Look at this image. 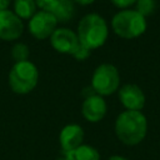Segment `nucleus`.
Here are the masks:
<instances>
[{
	"label": "nucleus",
	"instance_id": "2eb2a0df",
	"mask_svg": "<svg viewBox=\"0 0 160 160\" xmlns=\"http://www.w3.org/2000/svg\"><path fill=\"white\" fill-rule=\"evenodd\" d=\"M30 56V49L24 42H15L11 48V58L15 62L28 61Z\"/></svg>",
	"mask_w": 160,
	"mask_h": 160
},
{
	"label": "nucleus",
	"instance_id": "412c9836",
	"mask_svg": "<svg viewBox=\"0 0 160 160\" xmlns=\"http://www.w3.org/2000/svg\"><path fill=\"white\" fill-rule=\"evenodd\" d=\"M75 4L78 5H81V6H88V5H91L92 2H95L96 0H72Z\"/></svg>",
	"mask_w": 160,
	"mask_h": 160
},
{
	"label": "nucleus",
	"instance_id": "4468645a",
	"mask_svg": "<svg viewBox=\"0 0 160 160\" xmlns=\"http://www.w3.org/2000/svg\"><path fill=\"white\" fill-rule=\"evenodd\" d=\"M52 14L58 22H68L75 14V2L72 0H59Z\"/></svg>",
	"mask_w": 160,
	"mask_h": 160
},
{
	"label": "nucleus",
	"instance_id": "9d476101",
	"mask_svg": "<svg viewBox=\"0 0 160 160\" xmlns=\"http://www.w3.org/2000/svg\"><path fill=\"white\" fill-rule=\"evenodd\" d=\"M108 112V104L105 99L98 94H92L84 99L81 104L82 118L89 122L101 121Z\"/></svg>",
	"mask_w": 160,
	"mask_h": 160
},
{
	"label": "nucleus",
	"instance_id": "dca6fc26",
	"mask_svg": "<svg viewBox=\"0 0 160 160\" xmlns=\"http://www.w3.org/2000/svg\"><path fill=\"white\" fill-rule=\"evenodd\" d=\"M156 9V0H136L135 10L144 18L151 15Z\"/></svg>",
	"mask_w": 160,
	"mask_h": 160
},
{
	"label": "nucleus",
	"instance_id": "f8f14e48",
	"mask_svg": "<svg viewBox=\"0 0 160 160\" xmlns=\"http://www.w3.org/2000/svg\"><path fill=\"white\" fill-rule=\"evenodd\" d=\"M64 160H100V154L94 146L82 144L75 150L66 152Z\"/></svg>",
	"mask_w": 160,
	"mask_h": 160
},
{
	"label": "nucleus",
	"instance_id": "5701e85b",
	"mask_svg": "<svg viewBox=\"0 0 160 160\" xmlns=\"http://www.w3.org/2000/svg\"><path fill=\"white\" fill-rule=\"evenodd\" d=\"M58 160H64V158H62V159H58Z\"/></svg>",
	"mask_w": 160,
	"mask_h": 160
},
{
	"label": "nucleus",
	"instance_id": "423d86ee",
	"mask_svg": "<svg viewBox=\"0 0 160 160\" xmlns=\"http://www.w3.org/2000/svg\"><path fill=\"white\" fill-rule=\"evenodd\" d=\"M58 20L52 12L38 10L30 20H28V31L36 40L50 39L58 28Z\"/></svg>",
	"mask_w": 160,
	"mask_h": 160
},
{
	"label": "nucleus",
	"instance_id": "0eeeda50",
	"mask_svg": "<svg viewBox=\"0 0 160 160\" xmlns=\"http://www.w3.org/2000/svg\"><path fill=\"white\" fill-rule=\"evenodd\" d=\"M24 32L22 20L12 10H0V40L15 41Z\"/></svg>",
	"mask_w": 160,
	"mask_h": 160
},
{
	"label": "nucleus",
	"instance_id": "1a4fd4ad",
	"mask_svg": "<svg viewBox=\"0 0 160 160\" xmlns=\"http://www.w3.org/2000/svg\"><path fill=\"white\" fill-rule=\"evenodd\" d=\"M118 96L124 109L130 111H141L146 102L142 89L136 84H125L120 86Z\"/></svg>",
	"mask_w": 160,
	"mask_h": 160
},
{
	"label": "nucleus",
	"instance_id": "f03ea898",
	"mask_svg": "<svg viewBox=\"0 0 160 160\" xmlns=\"http://www.w3.org/2000/svg\"><path fill=\"white\" fill-rule=\"evenodd\" d=\"M76 35L81 45L89 50H95L106 42L109 38V25L101 15L89 12L79 20Z\"/></svg>",
	"mask_w": 160,
	"mask_h": 160
},
{
	"label": "nucleus",
	"instance_id": "9b49d317",
	"mask_svg": "<svg viewBox=\"0 0 160 160\" xmlns=\"http://www.w3.org/2000/svg\"><path fill=\"white\" fill-rule=\"evenodd\" d=\"M82 141H84V129L79 124H68L60 130L59 142L64 155L82 145Z\"/></svg>",
	"mask_w": 160,
	"mask_h": 160
},
{
	"label": "nucleus",
	"instance_id": "6e6552de",
	"mask_svg": "<svg viewBox=\"0 0 160 160\" xmlns=\"http://www.w3.org/2000/svg\"><path fill=\"white\" fill-rule=\"evenodd\" d=\"M50 45L51 48L59 54L72 55L76 48L80 45L76 31L69 28H56V30L50 36Z\"/></svg>",
	"mask_w": 160,
	"mask_h": 160
},
{
	"label": "nucleus",
	"instance_id": "f3484780",
	"mask_svg": "<svg viewBox=\"0 0 160 160\" xmlns=\"http://www.w3.org/2000/svg\"><path fill=\"white\" fill-rule=\"evenodd\" d=\"M58 1L59 0H35V4H36V6H38L39 10L52 12L54 9L58 5Z\"/></svg>",
	"mask_w": 160,
	"mask_h": 160
},
{
	"label": "nucleus",
	"instance_id": "a211bd4d",
	"mask_svg": "<svg viewBox=\"0 0 160 160\" xmlns=\"http://www.w3.org/2000/svg\"><path fill=\"white\" fill-rule=\"evenodd\" d=\"M90 54H91V50H89L88 48H85L84 45H79L78 48H76V50L72 52V58L75 59V60H78V61H85L89 56H90Z\"/></svg>",
	"mask_w": 160,
	"mask_h": 160
},
{
	"label": "nucleus",
	"instance_id": "6ab92c4d",
	"mask_svg": "<svg viewBox=\"0 0 160 160\" xmlns=\"http://www.w3.org/2000/svg\"><path fill=\"white\" fill-rule=\"evenodd\" d=\"M111 4L121 10H125V9H130V6L135 5L136 0H110Z\"/></svg>",
	"mask_w": 160,
	"mask_h": 160
},
{
	"label": "nucleus",
	"instance_id": "aec40b11",
	"mask_svg": "<svg viewBox=\"0 0 160 160\" xmlns=\"http://www.w3.org/2000/svg\"><path fill=\"white\" fill-rule=\"evenodd\" d=\"M12 0H0V10H8Z\"/></svg>",
	"mask_w": 160,
	"mask_h": 160
},
{
	"label": "nucleus",
	"instance_id": "39448f33",
	"mask_svg": "<svg viewBox=\"0 0 160 160\" xmlns=\"http://www.w3.org/2000/svg\"><path fill=\"white\" fill-rule=\"evenodd\" d=\"M91 89L100 96H109L120 88V74L115 65L104 62L95 68L91 75Z\"/></svg>",
	"mask_w": 160,
	"mask_h": 160
},
{
	"label": "nucleus",
	"instance_id": "7ed1b4c3",
	"mask_svg": "<svg viewBox=\"0 0 160 160\" xmlns=\"http://www.w3.org/2000/svg\"><path fill=\"white\" fill-rule=\"evenodd\" d=\"M112 31L121 39L131 40L141 36L148 28L146 18L139 14L135 9L119 10L111 19Z\"/></svg>",
	"mask_w": 160,
	"mask_h": 160
},
{
	"label": "nucleus",
	"instance_id": "4be33fe9",
	"mask_svg": "<svg viewBox=\"0 0 160 160\" xmlns=\"http://www.w3.org/2000/svg\"><path fill=\"white\" fill-rule=\"evenodd\" d=\"M108 160H129V159H126V158H124L121 155H111Z\"/></svg>",
	"mask_w": 160,
	"mask_h": 160
},
{
	"label": "nucleus",
	"instance_id": "ddd939ff",
	"mask_svg": "<svg viewBox=\"0 0 160 160\" xmlns=\"http://www.w3.org/2000/svg\"><path fill=\"white\" fill-rule=\"evenodd\" d=\"M12 11L21 20H30L38 11L35 0H12Z\"/></svg>",
	"mask_w": 160,
	"mask_h": 160
},
{
	"label": "nucleus",
	"instance_id": "20e7f679",
	"mask_svg": "<svg viewBox=\"0 0 160 160\" xmlns=\"http://www.w3.org/2000/svg\"><path fill=\"white\" fill-rule=\"evenodd\" d=\"M8 82L12 92L18 95L31 92L39 82L38 66L30 60L14 62L8 75Z\"/></svg>",
	"mask_w": 160,
	"mask_h": 160
},
{
	"label": "nucleus",
	"instance_id": "f257e3e1",
	"mask_svg": "<svg viewBox=\"0 0 160 160\" xmlns=\"http://www.w3.org/2000/svg\"><path fill=\"white\" fill-rule=\"evenodd\" d=\"M116 138L126 146L140 144L148 134V119L141 111L124 110L114 124Z\"/></svg>",
	"mask_w": 160,
	"mask_h": 160
}]
</instances>
